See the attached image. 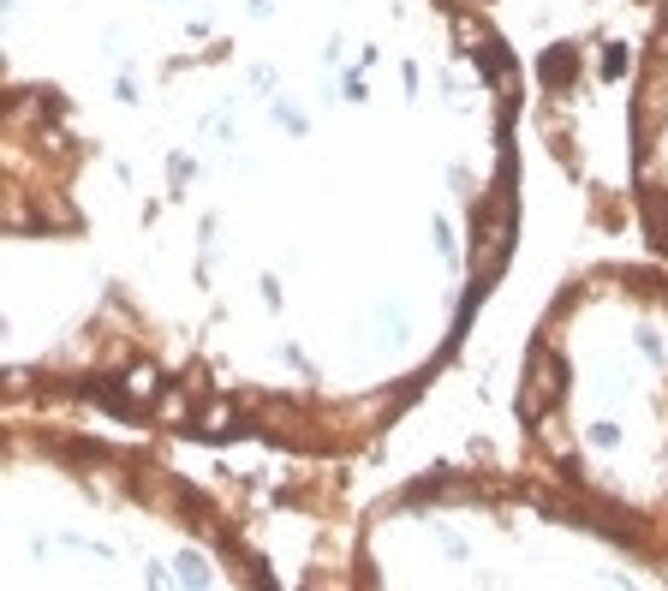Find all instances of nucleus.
<instances>
[{
	"instance_id": "obj_1",
	"label": "nucleus",
	"mask_w": 668,
	"mask_h": 591,
	"mask_svg": "<svg viewBox=\"0 0 668 591\" xmlns=\"http://www.w3.org/2000/svg\"><path fill=\"white\" fill-rule=\"evenodd\" d=\"M561 388H567V371H561V359L544 347V353H537V376H532V401H525V413L532 418L549 413V406L561 401Z\"/></svg>"
}]
</instances>
